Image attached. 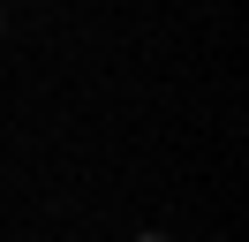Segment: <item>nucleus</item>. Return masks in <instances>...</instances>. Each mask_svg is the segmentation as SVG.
<instances>
[{
	"mask_svg": "<svg viewBox=\"0 0 249 242\" xmlns=\"http://www.w3.org/2000/svg\"><path fill=\"white\" fill-rule=\"evenodd\" d=\"M0 38H8V8H0Z\"/></svg>",
	"mask_w": 249,
	"mask_h": 242,
	"instance_id": "f257e3e1",
	"label": "nucleus"
},
{
	"mask_svg": "<svg viewBox=\"0 0 249 242\" xmlns=\"http://www.w3.org/2000/svg\"><path fill=\"white\" fill-rule=\"evenodd\" d=\"M136 242H166V235H136Z\"/></svg>",
	"mask_w": 249,
	"mask_h": 242,
	"instance_id": "f03ea898",
	"label": "nucleus"
}]
</instances>
